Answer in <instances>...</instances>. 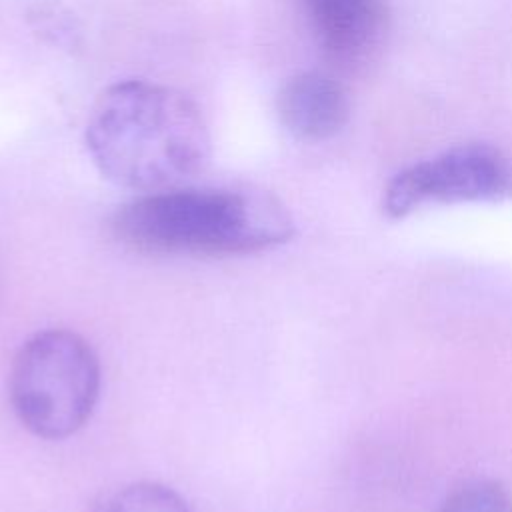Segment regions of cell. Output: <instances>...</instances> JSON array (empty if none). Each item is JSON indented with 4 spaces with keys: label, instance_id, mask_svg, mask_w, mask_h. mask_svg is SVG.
Returning a JSON list of instances; mask_svg holds the SVG:
<instances>
[{
    "label": "cell",
    "instance_id": "obj_3",
    "mask_svg": "<svg viewBox=\"0 0 512 512\" xmlns=\"http://www.w3.org/2000/svg\"><path fill=\"white\" fill-rule=\"evenodd\" d=\"M100 362L76 332L50 328L30 336L10 368V404L38 438L62 440L92 416L100 396Z\"/></svg>",
    "mask_w": 512,
    "mask_h": 512
},
{
    "label": "cell",
    "instance_id": "obj_6",
    "mask_svg": "<svg viewBox=\"0 0 512 512\" xmlns=\"http://www.w3.org/2000/svg\"><path fill=\"white\" fill-rule=\"evenodd\" d=\"M322 46L338 58H356L384 30L382 0H302Z\"/></svg>",
    "mask_w": 512,
    "mask_h": 512
},
{
    "label": "cell",
    "instance_id": "obj_2",
    "mask_svg": "<svg viewBox=\"0 0 512 512\" xmlns=\"http://www.w3.org/2000/svg\"><path fill=\"white\" fill-rule=\"evenodd\" d=\"M114 236L146 254L240 256L286 244L288 208L252 188H170L144 194L112 216Z\"/></svg>",
    "mask_w": 512,
    "mask_h": 512
},
{
    "label": "cell",
    "instance_id": "obj_5",
    "mask_svg": "<svg viewBox=\"0 0 512 512\" xmlns=\"http://www.w3.org/2000/svg\"><path fill=\"white\" fill-rule=\"evenodd\" d=\"M276 110L296 138L328 140L348 122L350 106L344 88L324 72H300L286 80L276 98Z\"/></svg>",
    "mask_w": 512,
    "mask_h": 512
},
{
    "label": "cell",
    "instance_id": "obj_1",
    "mask_svg": "<svg viewBox=\"0 0 512 512\" xmlns=\"http://www.w3.org/2000/svg\"><path fill=\"white\" fill-rule=\"evenodd\" d=\"M86 148L110 182L150 194L178 188L204 170L210 132L200 108L180 90L122 80L96 96Z\"/></svg>",
    "mask_w": 512,
    "mask_h": 512
},
{
    "label": "cell",
    "instance_id": "obj_4",
    "mask_svg": "<svg viewBox=\"0 0 512 512\" xmlns=\"http://www.w3.org/2000/svg\"><path fill=\"white\" fill-rule=\"evenodd\" d=\"M512 198V160L490 144H458L398 172L382 210L404 218L426 204L500 202Z\"/></svg>",
    "mask_w": 512,
    "mask_h": 512
},
{
    "label": "cell",
    "instance_id": "obj_8",
    "mask_svg": "<svg viewBox=\"0 0 512 512\" xmlns=\"http://www.w3.org/2000/svg\"><path fill=\"white\" fill-rule=\"evenodd\" d=\"M438 512H512V492L494 478H468L452 486Z\"/></svg>",
    "mask_w": 512,
    "mask_h": 512
},
{
    "label": "cell",
    "instance_id": "obj_7",
    "mask_svg": "<svg viewBox=\"0 0 512 512\" xmlns=\"http://www.w3.org/2000/svg\"><path fill=\"white\" fill-rule=\"evenodd\" d=\"M94 512H192L178 492L158 482H132L106 494Z\"/></svg>",
    "mask_w": 512,
    "mask_h": 512
}]
</instances>
